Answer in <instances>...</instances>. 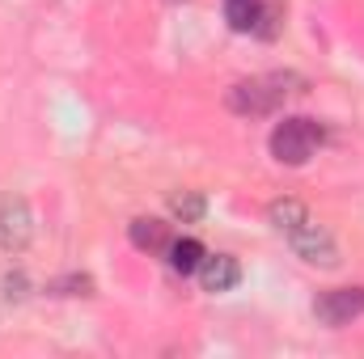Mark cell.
<instances>
[{
  "label": "cell",
  "instance_id": "7c38bea8",
  "mask_svg": "<svg viewBox=\"0 0 364 359\" xmlns=\"http://www.w3.org/2000/svg\"><path fill=\"white\" fill-rule=\"evenodd\" d=\"M279 21H284V9H275V4H263L255 34H259V38H275V34H279Z\"/></svg>",
  "mask_w": 364,
  "mask_h": 359
},
{
  "label": "cell",
  "instance_id": "8992f818",
  "mask_svg": "<svg viewBox=\"0 0 364 359\" xmlns=\"http://www.w3.org/2000/svg\"><path fill=\"white\" fill-rule=\"evenodd\" d=\"M195 275H199L203 292H229V287H237L242 267H237V258H233V254H208V258L199 263Z\"/></svg>",
  "mask_w": 364,
  "mask_h": 359
},
{
  "label": "cell",
  "instance_id": "6da1fadb",
  "mask_svg": "<svg viewBox=\"0 0 364 359\" xmlns=\"http://www.w3.org/2000/svg\"><path fill=\"white\" fill-rule=\"evenodd\" d=\"M267 220L275 224V233L292 245V254L309 267H322V270H335L339 267V245L335 237L305 211V203L296 199H275L267 207Z\"/></svg>",
  "mask_w": 364,
  "mask_h": 359
},
{
  "label": "cell",
  "instance_id": "277c9868",
  "mask_svg": "<svg viewBox=\"0 0 364 359\" xmlns=\"http://www.w3.org/2000/svg\"><path fill=\"white\" fill-rule=\"evenodd\" d=\"M34 237V211L21 194H0V250L21 254Z\"/></svg>",
  "mask_w": 364,
  "mask_h": 359
},
{
  "label": "cell",
  "instance_id": "3957f363",
  "mask_svg": "<svg viewBox=\"0 0 364 359\" xmlns=\"http://www.w3.org/2000/svg\"><path fill=\"white\" fill-rule=\"evenodd\" d=\"M322 123H314V118H301V114H292V118H284V123H275L272 131V157L279 165H305L318 148H322Z\"/></svg>",
  "mask_w": 364,
  "mask_h": 359
},
{
  "label": "cell",
  "instance_id": "7a4b0ae2",
  "mask_svg": "<svg viewBox=\"0 0 364 359\" xmlns=\"http://www.w3.org/2000/svg\"><path fill=\"white\" fill-rule=\"evenodd\" d=\"M296 93H305L301 72H263V77H246V81L229 85L225 106L242 118H263V114H275L284 101H292Z\"/></svg>",
  "mask_w": 364,
  "mask_h": 359
},
{
  "label": "cell",
  "instance_id": "9c48e42d",
  "mask_svg": "<svg viewBox=\"0 0 364 359\" xmlns=\"http://www.w3.org/2000/svg\"><path fill=\"white\" fill-rule=\"evenodd\" d=\"M263 4H267V0H225V21H229V30H237V34H255Z\"/></svg>",
  "mask_w": 364,
  "mask_h": 359
},
{
  "label": "cell",
  "instance_id": "5b68a950",
  "mask_svg": "<svg viewBox=\"0 0 364 359\" xmlns=\"http://www.w3.org/2000/svg\"><path fill=\"white\" fill-rule=\"evenodd\" d=\"M314 317L331 330L352 326L356 317H364V287H331L314 300Z\"/></svg>",
  "mask_w": 364,
  "mask_h": 359
},
{
  "label": "cell",
  "instance_id": "8fae6325",
  "mask_svg": "<svg viewBox=\"0 0 364 359\" xmlns=\"http://www.w3.org/2000/svg\"><path fill=\"white\" fill-rule=\"evenodd\" d=\"M47 292H51V296H90L93 279H90V275H64V279H55Z\"/></svg>",
  "mask_w": 364,
  "mask_h": 359
},
{
  "label": "cell",
  "instance_id": "ba28073f",
  "mask_svg": "<svg viewBox=\"0 0 364 359\" xmlns=\"http://www.w3.org/2000/svg\"><path fill=\"white\" fill-rule=\"evenodd\" d=\"M166 258H170V270H178V275H195L199 263L208 258V250H203L195 237H178V241H170Z\"/></svg>",
  "mask_w": 364,
  "mask_h": 359
},
{
  "label": "cell",
  "instance_id": "30bf717a",
  "mask_svg": "<svg viewBox=\"0 0 364 359\" xmlns=\"http://www.w3.org/2000/svg\"><path fill=\"white\" fill-rule=\"evenodd\" d=\"M170 211L178 216L182 224H191V220H199L203 216V194H195V190H182L170 199Z\"/></svg>",
  "mask_w": 364,
  "mask_h": 359
},
{
  "label": "cell",
  "instance_id": "4fadbf2b",
  "mask_svg": "<svg viewBox=\"0 0 364 359\" xmlns=\"http://www.w3.org/2000/svg\"><path fill=\"white\" fill-rule=\"evenodd\" d=\"M21 287H26V279H21V275H9V279H4V296H9V300H21V296H26Z\"/></svg>",
  "mask_w": 364,
  "mask_h": 359
},
{
  "label": "cell",
  "instance_id": "52a82bcc",
  "mask_svg": "<svg viewBox=\"0 0 364 359\" xmlns=\"http://www.w3.org/2000/svg\"><path fill=\"white\" fill-rule=\"evenodd\" d=\"M127 237H132V245L144 250V254H166V250H170V228H166L161 220H153V216L132 220V224H127Z\"/></svg>",
  "mask_w": 364,
  "mask_h": 359
}]
</instances>
